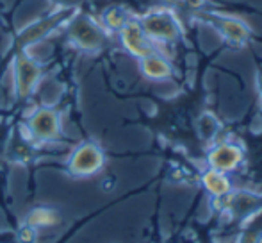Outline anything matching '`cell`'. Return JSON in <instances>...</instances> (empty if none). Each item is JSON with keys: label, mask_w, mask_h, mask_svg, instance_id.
<instances>
[{"label": "cell", "mask_w": 262, "mask_h": 243, "mask_svg": "<svg viewBox=\"0 0 262 243\" xmlns=\"http://www.w3.org/2000/svg\"><path fill=\"white\" fill-rule=\"evenodd\" d=\"M259 95H260V102H262V72L259 73Z\"/></svg>", "instance_id": "e0dca14e"}, {"label": "cell", "mask_w": 262, "mask_h": 243, "mask_svg": "<svg viewBox=\"0 0 262 243\" xmlns=\"http://www.w3.org/2000/svg\"><path fill=\"white\" fill-rule=\"evenodd\" d=\"M184 2H186L187 7H191V9H200V7L205 6V0H184Z\"/></svg>", "instance_id": "2e32d148"}, {"label": "cell", "mask_w": 262, "mask_h": 243, "mask_svg": "<svg viewBox=\"0 0 262 243\" xmlns=\"http://www.w3.org/2000/svg\"><path fill=\"white\" fill-rule=\"evenodd\" d=\"M202 186L205 188V191L214 198L227 197L232 193V181L228 177V174L217 172L214 168H207L202 174Z\"/></svg>", "instance_id": "30bf717a"}, {"label": "cell", "mask_w": 262, "mask_h": 243, "mask_svg": "<svg viewBox=\"0 0 262 243\" xmlns=\"http://www.w3.org/2000/svg\"><path fill=\"white\" fill-rule=\"evenodd\" d=\"M14 93L18 98H25L36 90L41 79V66L29 54L20 52L14 57Z\"/></svg>", "instance_id": "5b68a950"}, {"label": "cell", "mask_w": 262, "mask_h": 243, "mask_svg": "<svg viewBox=\"0 0 262 243\" xmlns=\"http://www.w3.org/2000/svg\"><path fill=\"white\" fill-rule=\"evenodd\" d=\"M27 131L32 141H55L61 136V116L52 108H39L29 118Z\"/></svg>", "instance_id": "277c9868"}, {"label": "cell", "mask_w": 262, "mask_h": 243, "mask_svg": "<svg viewBox=\"0 0 262 243\" xmlns=\"http://www.w3.org/2000/svg\"><path fill=\"white\" fill-rule=\"evenodd\" d=\"M196 127H198V134H200V138L204 139V141L210 143V141H214V138H216L217 132H220L221 124H220V120L212 115V113L205 111V113H202L200 118H198Z\"/></svg>", "instance_id": "4fadbf2b"}, {"label": "cell", "mask_w": 262, "mask_h": 243, "mask_svg": "<svg viewBox=\"0 0 262 243\" xmlns=\"http://www.w3.org/2000/svg\"><path fill=\"white\" fill-rule=\"evenodd\" d=\"M139 70L150 80H168L173 75V65L161 52H152L139 59Z\"/></svg>", "instance_id": "9c48e42d"}, {"label": "cell", "mask_w": 262, "mask_h": 243, "mask_svg": "<svg viewBox=\"0 0 262 243\" xmlns=\"http://www.w3.org/2000/svg\"><path fill=\"white\" fill-rule=\"evenodd\" d=\"M61 14H54L50 20H47V22H41L39 25H34L32 29H29L27 31V34H25V38H24V43H29V42H36V39H39L41 36H45L49 31H52L54 29V25L57 24V22H61Z\"/></svg>", "instance_id": "5bb4252c"}, {"label": "cell", "mask_w": 262, "mask_h": 243, "mask_svg": "<svg viewBox=\"0 0 262 243\" xmlns=\"http://www.w3.org/2000/svg\"><path fill=\"white\" fill-rule=\"evenodd\" d=\"M132 18L134 16H132L125 7L113 6V7H109V9H105L104 14H102V27H104L105 31L120 32Z\"/></svg>", "instance_id": "8fae6325"}, {"label": "cell", "mask_w": 262, "mask_h": 243, "mask_svg": "<svg viewBox=\"0 0 262 243\" xmlns=\"http://www.w3.org/2000/svg\"><path fill=\"white\" fill-rule=\"evenodd\" d=\"M243 161H245V150L234 141H216L207 154L209 168L223 172V174L237 170Z\"/></svg>", "instance_id": "8992f818"}, {"label": "cell", "mask_w": 262, "mask_h": 243, "mask_svg": "<svg viewBox=\"0 0 262 243\" xmlns=\"http://www.w3.org/2000/svg\"><path fill=\"white\" fill-rule=\"evenodd\" d=\"M61 222V216L55 209H50V208H36L32 209L31 213L27 215V226L34 227L36 231L39 227H54Z\"/></svg>", "instance_id": "7c38bea8"}, {"label": "cell", "mask_w": 262, "mask_h": 243, "mask_svg": "<svg viewBox=\"0 0 262 243\" xmlns=\"http://www.w3.org/2000/svg\"><path fill=\"white\" fill-rule=\"evenodd\" d=\"M214 16V27L216 31L223 36L225 42H228L230 45L241 47L252 36L250 27L243 20L235 16H227V14H212Z\"/></svg>", "instance_id": "ba28073f"}, {"label": "cell", "mask_w": 262, "mask_h": 243, "mask_svg": "<svg viewBox=\"0 0 262 243\" xmlns=\"http://www.w3.org/2000/svg\"><path fill=\"white\" fill-rule=\"evenodd\" d=\"M70 42L86 52H97L107 42V31L90 16H75L68 29Z\"/></svg>", "instance_id": "7a4b0ae2"}, {"label": "cell", "mask_w": 262, "mask_h": 243, "mask_svg": "<svg viewBox=\"0 0 262 243\" xmlns=\"http://www.w3.org/2000/svg\"><path fill=\"white\" fill-rule=\"evenodd\" d=\"M105 163L104 150L93 141H84L72 152L68 159V172L75 177H90L102 170Z\"/></svg>", "instance_id": "3957f363"}, {"label": "cell", "mask_w": 262, "mask_h": 243, "mask_svg": "<svg viewBox=\"0 0 262 243\" xmlns=\"http://www.w3.org/2000/svg\"><path fill=\"white\" fill-rule=\"evenodd\" d=\"M139 24H141L145 34L156 45H171V43H177L182 38L184 32L179 16L171 9H166V7L148 11L145 16L139 18Z\"/></svg>", "instance_id": "6da1fadb"}, {"label": "cell", "mask_w": 262, "mask_h": 243, "mask_svg": "<svg viewBox=\"0 0 262 243\" xmlns=\"http://www.w3.org/2000/svg\"><path fill=\"white\" fill-rule=\"evenodd\" d=\"M34 238H36V229L25 224V226L20 229V240L25 243H31V241H34Z\"/></svg>", "instance_id": "9a60e30c"}, {"label": "cell", "mask_w": 262, "mask_h": 243, "mask_svg": "<svg viewBox=\"0 0 262 243\" xmlns=\"http://www.w3.org/2000/svg\"><path fill=\"white\" fill-rule=\"evenodd\" d=\"M118 34H120V42L123 45V49L130 56L138 57V59H141V57L148 56L152 52H157L156 43H152V39L145 34L141 24L136 18H132Z\"/></svg>", "instance_id": "52a82bcc"}]
</instances>
